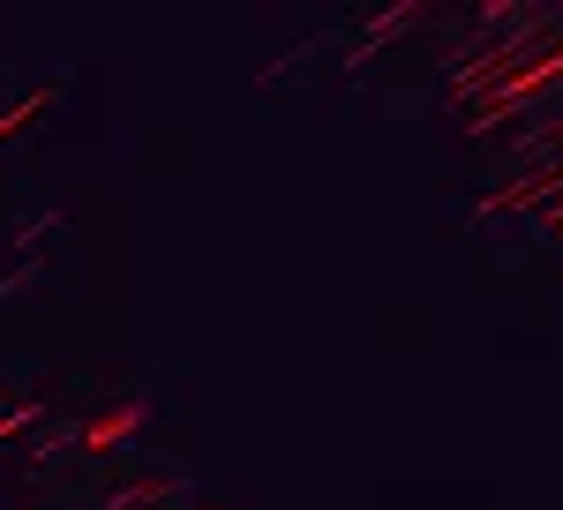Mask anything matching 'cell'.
Instances as JSON below:
<instances>
[{
	"label": "cell",
	"mask_w": 563,
	"mask_h": 510,
	"mask_svg": "<svg viewBox=\"0 0 563 510\" xmlns=\"http://www.w3.org/2000/svg\"><path fill=\"white\" fill-rule=\"evenodd\" d=\"M135 428V406H121V413H106V421L90 428V443H113V435H129Z\"/></svg>",
	"instance_id": "6da1fadb"
}]
</instances>
